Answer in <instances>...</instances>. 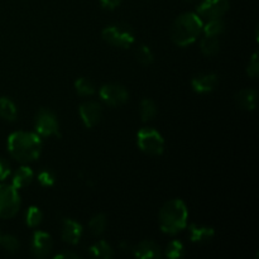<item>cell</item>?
<instances>
[{"instance_id":"obj_1","label":"cell","mask_w":259,"mask_h":259,"mask_svg":"<svg viewBox=\"0 0 259 259\" xmlns=\"http://www.w3.org/2000/svg\"><path fill=\"white\" fill-rule=\"evenodd\" d=\"M8 151L19 163H30L42 153V139L32 132H14L8 138Z\"/></svg>"},{"instance_id":"obj_2","label":"cell","mask_w":259,"mask_h":259,"mask_svg":"<svg viewBox=\"0 0 259 259\" xmlns=\"http://www.w3.org/2000/svg\"><path fill=\"white\" fill-rule=\"evenodd\" d=\"M202 25L204 22L196 13H184L179 15L169 30L172 42L179 47L191 45L202 33Z\"/></svg>"},{"instance_id":"obj_3","label":"cell","mask_w":259,"mask_h":259,"mask_svg":"<svg viewBox=\"0 0 259 259\" xmlns=\"http://www.w3.org/2000/svg\"><path fill=\"white\" fill-rule=\"evenodd\" d=\"M189 211L182 200L174 199L163 205L159 210V228L164 234L175 235L187 227Z\"/></svg>"},{"instance_id":"obj_4","label":"cell","mask_w":259,"mask_h":259,"mask_svg":"<svg viewBox=\"0 0 259 259\" xmlns=\"http://www.w3.org/2000/svg\"><path fill=\"white\" fill-rule=\"evenodd\" d=\"M101 37L109 45L119 48H129L133 46L134 40V32L132 28L126 24H114L109 25L101 33Z\"/></svg>"},{"instance_id":"obj_5","label":"cell","mask_w":259,"mask_h":259,"mask_svg":"<svg viewBox=\"0 0 259 259\" xmlns=\"http://www.w3.org/2000/svg\"><path fill=\"white\" fill-rule=\"evenodd\" d=\"M137 143L142 152L149 156H161L164 151V139L153 128H142L137 134Z\"/></svg>"},{"instance_id":"obj_6","label":"cell","mask_w":259,"mask_h":259,"mask_svg":"<svg viewBox=\"0 0 259 259\" xmlns=\"http://www.w3.org/2000/svg\"><path fill=\"white\" fill-rule=\"evenodd\" d=\"M22 200H20L19 190L13 185L0 184V218L10 219L19 211Z\"/></svg>"},{"instance_id":"obj_7","label":"cell","mask_w":259,"mask_h":259,"mask_svg":"<svg viewBox=\"0 0 259 259\" xmlns=\"http://www.w3.org/2000/svg\"><path fill=\"white\" fill-rule=\"evenodd\" d=\"M35 132L39 137H60V124L55 114L48 109H39L35 114Z\"/></svg>"},{"instance_id":"obj_8","label":"cell","mask_w":259,"mask_h":259,"mask_svg":"<svg viewBox=\"0 0 259 259\" xmlns=\"http://www.w3.org/2000/svg\"><path fill=\"white\" fill-rule=\"evenodd\" d=\"M101 100L109 106H121L128 101L129 93L124 86L118 85V83H106L103 85L99 90Z\"/></svg>"},{"instance_id":"obj_9","label":"cell","mask_w":259,"mask_h":259,"mask_svg":"<svg viewBox=\"0 0 259 259\" xmlns=\"http://www.w3.org/2000/svg\"><path fill=\"white\" fill-rule=\"evenodd\" d=\"M229 0H202L196 8V14L201 19H219L229 10Z\"/></svg>"},{"instance_id":"obj_10","label":"cell","mask_w":259,"mask_h":259,"mask_svg":"<svg viewBox=\"0 0 259 259\" xmlns=\"http://www.w3.org/2000/svg\"><path fill=\"white\" fill-rule=\"evenodd\" d=\"M81 120L86 128H94L103 116V108L98 101H85L78 108Z\"/></svg>"},{"instance_id":"obj_11","label":"cell","mask_w":259,"mask_h":259,"mask_svg":"<svg viewBox=\"0 0 259 259\" xmlns=\"http://www.w3.org/2000/svg\"><path fill=\"white\" fill-rule=\"evenodd\" d=\"M53 242L52 238L48 233L42 232V230H37L34 232L32 238V243H30V250H32L33 255L37 258H45L50 254L52 250Z\"/></svg>"},{"instance_id":"obj_12","label":"cell","mask_w":259,"mask_h":259,"mask_svg":"<svg viewBox=\"0 0 259 259\" xmlns=\"http://www.w3.org/2000/svg\"><path fill=\"white\" fill-rule=\"evenodd\" d=\"M82 225L80 223L75 222L72 219H63L62 227H61V238L63 242L68 243L71 245H76L80 242L82 237Z\"/></svg>"},{"instance_id":"obj_13","label":"cell","mask_w":259,"mask_h":259,"mask_svg":"<svg viewBox=\"0 0 259 259\" xmlns=\"http://www.w3.org/2000/svg\"><path fill=\"white\" fill-rule=\"evenodd\" d=\"M219 83V77L215 73H200L191 80V86L195 93L209 94Z\"/></svg>"},{"instance_id":"obj_14","label":"cell","mask_w":259,"mask_h":259,"mask_svg":"<svg viewBox=\"0 0 259 259\" xmlns=\"http://www.w3.org/2000/svg\"><path fill=\"white\" fill-rule=\"evenodd\" d=\"M134 257L139 259H156L161 257V248L153 240H142L133 248Z\"/></svg>"},{"instance_id":"obj_15","label":"cell","mask_w":259,"mask_h":259,"mask_svg":"<svg viewBox=\"0 0 259 259\" xmlns=\"http://www.w3.org/2000/svg\"><path fill=\"white\" fill-rule=\"evenodd\" d=\"M189 234H190V239H191L192 243L202 244V243L210 242V240L215 237V230L214 228L206 227V225L190 224Z\"/></svg>"},{"instance_id":"obj_16","label":"cell","mask_w":259,"mask_h":259,"mask_svg":"<svg viewBox=\"0 0 259 259\" xmlns=\"http://www.w3.org/2000/svg\"><path fill=\"white\" fill-rule=\"evenodd\" d=\"M235 103L240 109L253 111L257 106V91L252 89H243L235 95Z\"/></svg>"},{"instance_id":"obj_17","label":"cell","mask_w":259,"mask_h":259,"mask_svg":"<svg viewBox=\"0 0 259 259\" xmlns=\"http://www.w3.org/2000/svg\"><path fill=\"white\" fill-rule=\"evenodd\" d=\"M33 179H34V174H33L32 169L27 166H22L13 175L12 185L17 190L24 189V187L29 186L32 184Z\"/></svg>"},{"instance_id":"obj_18","label":"cell","mask_w":259,"mask_h":259,"mask_svg":"<svg viewBox=\"0 0 259 259\" xmlns=\"http://www.w3.org/2000/svg\"><path fill=\"white\" fill-rule=\"evenodd\" d=\"M89 253L91 257L100 258V259H111L114 257V250L110 247V244L105 242V240H99V242L94 243L90 248H89Z\"/></svg>"},{"instance_id":"obj_19","label":"cell","mask_w":259,"mask_h":259,"mask_svg":"<svg viewBox=\"0 0 259 259\" xmlns=\"http://www.w3.org/2000/svg\"><path fill=\"white\" fill-rule=\"evenodd\" d=\"M18 110L15 104L8 98H0V118L7 121L17 120Z\"/></svg>"},{"instance_id":"obj_20","label":"cell","mask_w":259,"mask_h":259,"mask_svg":"<svg viewBox=\"0 0 259 259\" xmlns=\"http://www.w3.org/2000/svg\"><path fill=\"white\" fill-rule=\"evenodd\" d=\"M157 105L152 99H143L141 103V108H139V114L143 123L151 121L156 118L157 115Z\"/></svg>"},{"instance_id":"obj_21","label":"cell","mask_w":259,"mask_h":259,"mask_svg":"<svg viewBox=\"0 0 259 259\" xmlns=\"http://www.w3.org/2000/svg\"><path fill=\"white\" fill-rule=\"evenodd\" d=\"M225 29V24L222 18L219 19L207 20L206 24L202 25V33L207 37H219Z\"/></svg>"},{"instance_id":"obj_22","label":"cell","mask_w":259,"mask_h":259,"mask_svg":"<svg viewBox=\"0 0 259 259\" xmlns=\"http://www.w3.org/2000/svg\"><path fill=\"white\" fill-rule=\"evenodd\" d=\"M200 48L205 56H215L219 53L220 42L218 37H207L205 35L200 42Z\"/></svg>"},{"instance_id":"obj_23","label":"cell","mask_w":259,"mask_h":259,"mask_svg":"<svg viewBox=\"0 0 259 259\" xmlns=\"http://www.w3.org/2000/svg\"><path fill=\"white\" fill-rule=\"evenodd\" d=\"M108 225V219L104 214H98L94 218H91V220L89 222V229H90L91 234L94 235H101L105 232V228Z\"/></svg>"},{"instance_id":"obj_24","label":"cell","mask_w":259,"mask_h":259,"mask_svg":"<svg viewBox=\"0 0 259 259\" xmlns=\"http://www.w3.org/2000/svg\"><path fill=\"white\" fill-rule=\"evenodd\" d=\"M0 245L9 254H15L20 249V242L14 235H0Z\"/></svg>"},{"instance_id":"obj_25","label":"cell","mask_w":259,"mask_h":259,"mask_svg":"<svg viewBox=\"0 0 259 259\" xmlns=\"http://www.w3.org/2000/svg\"><path fill=\"white\" fill-rule=\"evenodd\" d=\"M136 58L141 65L149 66L153 63L154 55L151 48L146 45H139L136 50Z\"/></svg>"},{"instance_id":"obj_26","label":"cell","mask_w":259,"mask_h":259,"mask_svg":"<svg viewBox=\"0 0 259 259\" xmlns=\"http://www.w3.org/2000/svg\"><path fill=\"white\" fill-rule=\"evenodd\" d=\"M75 89L78 95L81 96H91L95 94V86L89 78L80 77L75 81Z\"/></svg>"},{"instance_id":"obj_27","label":"cell","mask_w":259,"mask_h":259,"mask_svg":"<svg viewBox=\"0 0 259 259\" xmlns=\"http://www.w3.org/2000/svg\"><path fill=\"white\" fill-rule=\"evenodd\" d=\"M185 255V247L179 239H174L166 248V257L169 259H180Z\"/></svg>"},{"instance_id":"obj_28","label":"cell","mask_w":259,"mask_h":259,"mask_svg":"<svg viewBox=\"0 0 259 259\" xmlns=\"http://www.w3.org/2000/svg\"><path fill=\"white\" fill-rule=\"evenodd\" d=\"M42 219L43 214L39 207L37 206H30L25 214V222L29 228H37L42 223Z\"/></svg>"},{"instance_id":"obj_29","label":"cell","mask_w":259,"mask_h":259,"mask_svg":"<svg viewBox=\"0 0 259 259\" xmlns=\"http://www.w3.org/2000/svg\"><path fill=\"white\" fill-rule=\"evenodd\" d=\"M38 182H39L42 186L50 187L53 186L56 182V177L53 175V172H51L50 169H43L38 174Z\"/></svg>"},{"instance_id":"obj_30","label":"cell","mask_w":259,"mask_h":259,"mask_svg":"<svg viewBox=\"0 0 259 259\" xmlns=\"http://www.w3.org/2000/svg\"><path fill=\"white\" fill-rule=\"evenodd\" d=\"M247 75L252 78H257L259 75V58L258 53H253V56L250 57L249 62L247 66Z\"/></svg>"},{"instance_id":"obj_31","label":"cell","mask_w":259,"mask_h":259,"mask_svg":"<svg viewBox=\"0 0 259 259\" xmlns=\"http://www.w3.org/2000/svg\"><path fill=\"white\" fill-rule=\"evenodd\" d=\"M10 176V167L8 164L7 161L0 158V182H3L4 180H7Z\"/></svg>"},{"instance_id":"obj_32","label":"cell","mask_w":259,"mask_h":259,"mask_svg":"<svg viewBox=\"0 0 259 259\" xmlns=\"http://www.w3.org/2000/svg\"><path fill=\"white\" fill-rule=\"evenodd\" d=\"M123 0H100V4L104 9H108V10H114L121 4Z\"/></svg>"},{"instance_id":"obj_33","label":"cell","mask_w":259,"mask_h":259,"mask_svg":"<svg viewBox=\"0 0 259 259\" xmlns=\"http://www.w3.org/2000/svg\"><path fill=\"white\" fill-rule=\"evenodd\" d=\"M53 258L55 259H78L80 258V255L72 252H63V253H60V254H56Z\"/></svg>"},{"instance_id":"obj_34","label":"cell","mask_w":259,"mask_h":259,"mask_svg":"<svg viewBox=\"0 0 259 259\" xmlns=\"http://www.w3.org/2000/svg\"><path fill=\"white\" fill-rule=\"evenodd\" d=\"M186 2H194V0H186Z\"/></svg>"}]
</instances>
